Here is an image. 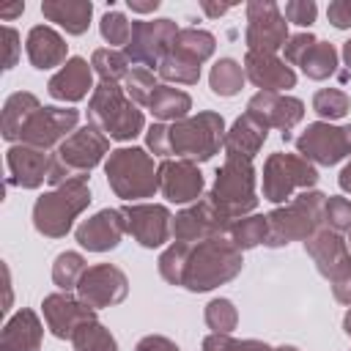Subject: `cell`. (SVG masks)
<instances>
[{
  "label": "cell",
  "mask_w": 351,
  "mask_h": 351,
  "mask_svg": "<svg viewBox=\"0 0 351 351\" xmlns=\"http://www.w3.org/2000/svg\"><path fill=\"white\" fill-rule=\"evenodd\" d=\"M318 184V170L299 154L274 151L263 162V197L269 203H288L296 192H307Z\"/></svg>",
  "instance_id": "cell-10"
},
{
  "label": "cell",
  "mask_w": 351,
  "mask_h": 351,
  "mask_svg": "<svg viewBox=\"0 0 351 351\" xmlns=\"http://www.w3.org/2000/svg\"><path fill=\"white\" fill-rule=\"evenodd\" d=\"M151 115L156 121H184L189 118V110H192V96L181 88H170V85H159L151 96V104H148Z\"/></svg>",
  "instance_id": "cell-30"
},
{
  "label": "cell",
  "mask_w": 351,
  "mask_h": 351,
  "mask_svg": "<svg viewBox=\"0 0 351 351\" xmlns=\"http://www.w3.org/2000/svg\"><path fill=\"white\" fill-rule=\"evenodd\" d=\"M85 271H88L85 258H82L80 252L66 250V252H60V255L55 258V263H52V282H55L60 291H71V288L80 285V280H82Z\"/></svg>",
  "instance_id": "cell-38"
},
{
  "label": "cell",
  "mask_w": 351,
  "mask_h": 351,
  "mask_svg": "<svg viewBox=\"0 0 351 351\" xmlns=\"http://www.w3.org/2000/svg\"><path fill=\"white\" fill-rule=\"evenodd\" d=\"M36 110H41V101L36 99V93H30V90L11 93L5 99V104H3V126H0L3 140L16 143L19 134H22V129H25V123L33 118Z\"/></svg>",
  "instance_id": "cell-29"
},
{
  "label": "cell",
  "mask_w": 351,
  "mask_h": 351,
  "mask_svg": "<svg viewBox=\"0 0 351 351\" xmlns=\"http://www.w3.org/2000/svg\"><path fill=\"white\" fill-rule=\"evenodd\" d=\"M293 145L296 154L304 156L307 162L332 167L346 156H351V123L346 126H335L326 121L307 123V129L293 140Z\"/></svg>",
  "instance_id": "cell-12"
},
{
  "label": "cell",
  "mask_w": 351,
  "mask_h": 351,
  "mask_svg": "<svg viewBox=\"0 0 351 351\" xmlns=\"http://www.w3.org/2000/svg\"><path fill=\"white\" fill-rule=\"evenodd\" d=\"M236 351H274L271 346H266L263 340H239Z\"/></svg>",
  "instance_id": "cell-53"
},
{
  "label": "cell",
  "mask_w": 351,
  "mask_h": 351,
  "mask_svg": "<svg viewBox=\"0 0 351 351\" xmlns=\"http://www.w3.org/2000/svg\"><path fill=\"white\" fill-rule=\"evenodd\" d=\"M255 167L252 159L244 156H225L222 167L214 176V186L206 195V200L228 219H241L255 211L258 192H255Z\"/></svg>",
  "instance_id": "cell-5"
},
{
  "label": "cell",
  "mask_w": 351,
  "mask_h": 351,
  "mask_svg": "<svg viewBox=\"0 0 351 351\" xmlns=\"http://www.w3.org/2000/svg\"><path fill=\"white\" fill-rule=\"evenodd\" d=\"M88 123L110 140H134L145 132L143 110L126 96L118 82H99L88 99Z\"/></svg>",
  "instance_id": "cell-3"
},
{
  "label": "cell",
  "mask_w": 351,
  "mask_h": 351,
  "mask_svg": "<svg viewBox=\"0 0 351 351\" xmlns=\"http://www.w3.org/2000/svg\"><path fill=\"white\" fill-rule=\"evenodd\" d=\"M126 5H129L134 14H151V11H156L162 3H159V0H126Z\"/></svg>",
  "instance_id": "cell-51"
},
{
  "label": "cell",
  "mask_w": 351,
  "mask_h": 351,
  "mask_svg": "<svg viewBox=\"0 0 351 351\" xmlns=\"http://www.w3.org/2000/svg\"><path fill=\"white\" fill-rule=\"evenodd\" d=\"M274 351H299L296 346H280V348H274Z\"/></svg>",
  "instance_id": "cell-59"
},
{
  "label": "cell",
  "mask_w": 351,
  "mask_h": 351,
  "mask_svg": "<svg viewBox=\"0 0 351 351\" xmlns=\"http://www.w3.org/2000/svg\"><path fill=\"white\" fill-rule=\"evenodd\" d=\"M304 252L313 258L321 277L329 280L335 299L340 304H351V250H348V241L340 233L321 228L318 233H313L304 241Z\"/></svg>",
  "instance_id": "cell-9"
},
{
  "label": "cell",
  "mask_w": 351,
  "mask_h": 351,
  "mask_svg": "<svg viewBox=\"0 0 351 351\" xmlns=\"http://www.w3.org/2000/svg\"><path fill=\"white\" fill-rule=\"evenodd\" d=\"M25 52H27V60H30L33 69L47 71V69H55V66H63L66 63L69 44H66V38L55 27H49V25H33L27 30Z\"/></svg>",
  "instance_id": "cell-25"
},
{
  "label": "cell",
  "mask_w": 351,
  "mask_h": 351,
  "mask_svg": "<svg viewBox=\"0 0 351 351\" xmlns=\"http://www.w3.org/2000/svg\"><path fill=\"white\" fill-rule=\"evenodd\" d=\"M247 74H244V66L233 58H219L214 66H211V74H208V85L217 96L222 99H230L241 90Z\"/></svg>",
  "instance_id": "cell-33"
},
{
  "label": "cell",
  "mask_w": 351,
  "mask_h": 351,
  "mask_svg": "<svg viewBox=\"0 0 351 351\" xmlns=\"http://www.w3.org/2000/svg\"><path fill=\"white\" fill-rule=\"evenodd\" d=\"M156 74L165 80V82H176V85H195L200 80V63L178 55V52H167V58L159 63Z\"/></svg>",
  "instance_id": "cell-37"
},
{
  "label": "cell",
  "mask_w": 351,
  "mask_h": 351,
  "mask_svg": "<svg viewBox=\"0 0 351 351\" xmlns=\"http://www.w3.org/2000/svg\"><path fill=\"white\" fill-rule=\"evenodd\" d=\"M217 49V38L208 33V30H200V27H181L176 41H173V52L195 60V63H206Z\"/></svg>",
  "instance_id": "cell-32"
},
{
  "label": "cell",
  "mask_w": 351,
  "mask_h": 351,
  "mask_svg": "<svg viewBox=\"0 0 351 351\" xmlns=\"http://www.w3.org/2000/svg\"><path fill=\"white\" fill-rule=\"evenodd\" d=\"M74 351H118V343L112 337V332L101 324V321H88L82 324L74 337H71Z\"/></svg>",
  "instance_id": "cell-36"
},
{
  "label": "cell",
  "mask_w": 351,
  "mask_h": 351,
  "mask_svg": "<svg viewBox=\"0 0 351 351\" xmlns=\"http://www.w3.org/2000/svg\"><path fill=\"white\" fill-rule=\"evenodd\" d=\"M123 233H126L123 211L121 208H101L77 225L74 239L88 252H110L121 244Z\"/></svg>",
  "instance_id": "cell-21"
},
{
  "label": "cell",
  "mask_w": 351,
  "mask_h": 351,
  "mask_svg": "<svg viewBox=\"0 0 351 351\" xmlns=\"http://www.w3.org/2000/svg\"><path fill=\"white\" fill-rule=\"evenodd\" d=\"M288 19L271 0H250L247 3V52H269L277 55L288 44Z\"/></svg>",
  "instance_id": "cell-13"
},
{
  "label": "cell",
  "mask_w": 351,
  "mask_h": 351,
  "mask_svg": "<svg viewBox=\"0 0 351 351\" xmlns=\"http://www.w3.org/2000/svg\"><path fill=\"white\" fill-rule=\"evenodd\" d=\"M186 252H189V244H186V241H173V244L159 255L156 266H159V274H162L165 282L181 285V271H184Z\"/></svg>",
  "instance_id": "cell-42"
},
{
  "label": "cell",
  "mask_w": 351,
  "mask_h": 351,
  "mask_svg": "<svg viewBox=\"0 0 351 351\" xmlns=\"http://www.w3.org/2000/svg\"><path fill=\"white\" fill-rule=\"evenodd\" d=\"M244 74L255 88H261L266 93H280V90H288L296 85V71L285 60H280L277 55H269V52H247Z\"/></svg>",
  "instance_id": "cell-24"
},
{
  "label": "cell",
  "mask_w": 351,
  "mask_h": 351,
  "mask_svg": "<svg viewBox=\"0 0 351 351\" xmlns=\"http://www.w3.org/2000/svg\"><path fill=\"white\" fill-rule=\"evenodd\" d=\"M348 110H351V99H348V93L340 90V88H321V90H315V96H313V112H315L318 118H324L326 123L343 118Z\"/></svg>",
  "instance_id": "cell-39"
},
{
  "label": "cell",
  "mask_w": 351,
  "mask_h": 351,
  "mask_svg": "<svg viewBox=\"0 0 351 351\" xmlns=\"http://www.w3.org/2000/svg\"><path fill=\"white\" fill-rule=\"evenodd\" d=\"M299 69L304 71V77H310V80H315V82L329 80V77L337 71V49H335V44H329V41H315V44L307 49V55L302 58Z\"/></svg>",
  "instance_id": "cell-34"
},
{
  "label": "cell",
  "mask_w": 351,
  "mask_h": 351,
  "mask_svg": "<svg viewBox=\"0 0 351 351\" xmlns=\"http://www.w3.org/2000/svg\"><path fill=\"white\" fill-rule=\"evenodd\" d=\"M156 88H159V82H156L154 71H148V69H143V66H132V71H129L126 80H123L126 96H129L134 104H143V107L151 104V96H154Z\"/></svg>",
  "instance_id": "cell-40"
},
{
  "label": "cell",
  "mask_w": 351,
  "mask_h": 351,
  "mask_svg": "<svg viewBox=\"0 0 351 351\" xmlns=\"http://www.w3.org/2000/svg\"><path fill=\"white\" fill-rule=\"evenodd\" d=\"M3 274H5V307H3V313H8L11 310V271H8V266H3Z\"/></svg>",
  "instance_id": "cell-56"
},
{
  "label": "cell",
  "mask_w": 351,
  "mask_h": 351,
  "mask_svg": "<svg viewBox=\"0 0 351 351\" xmlns=\"http://www.w3.org/2000/svg\"><path fill=\"white\" fill-rule=\"evenodd\" d=\"M126 293H129V277L115 263L88 266V271L82 274V280L77 285V296L93 310L121 304L126 299Z\"/></svg>",
  "instance_id": "cell-15"
},
{
  "label": "cell",
  "mask_w": 351,
  "mask_h": 351,
  "mask_svg": "<svg viewBox=\"0 0 351 351\" xmlns=\"http://www.w3.org/2000/svg\"><path fill=\"white\" fill-rule=\"evenodd\" d=\"M88 90L93 93V66L80 55L69 58L47 82V93L55 101H69V104L82 101Z\"/></svg>",
  "instance_id": "cell-23"
},
{
  "label": "cell",
  "mask_w": 351,
  "mask_h": 351,
  "mask_svg": "<svg viewBox=\"0 0 351 351\" xmlns=\"http://www.w3.org/2000/svg\"><path fill=\"white\" fill-rule=\"evenodd\" d=\"M318 38L307 30V33H296V36H291L288 38V44H285V60L291 63V66H299L302 63V58L307 55V49L315 44Z\"/></svg>",
  "instance_id": "cell-46"
},
{
  "label": "cell",
  "mask_w": 351,
  "mask_h": 351,
  "mask_svg": "<svg viewBox=\"0 0 351 351\" xmlns=\"http://www.w3.org/2000/svg\"><path fill=\"white\" fill-rule=\"evenodd\" d=\"M228 225L230 222L203 197V200L186 206L184 211H178L173 217V239L176 241H186V244H197V241L222 236Z\"/></svg>",
  "instance_id": "cell-19"
},
{
  "label": "cell",
  "mask_w": 351,
  "mask_h": 351,
  "mask_svg": "<svg viewBox=\"0 0 351 351\" xmlns=\"http://www.w3.org/2000/svg\"><path fill=\"white\" fill-rule=\"evenodd\" d=\"M324 208H326V195L318 189L299 192L285 206H277L274 211L266 214L269 219L266 247L277 250L291 241H307L313 233L324 228Z\"/></svg>",
  "instance_id": "cell-4"
},
{
  "label": "cell",
  "mask_w": 351,
  "mask_h": 351,
  "mask_svg": "<svg viewBox=\"0 0 351 351\" xmlns=\"http://www.w3.org/2000/svg\"><path fill=\"white\" fill-rule=\"evenodd\" d=\"M99 33L110 47H126L132 38V22L121 11H107L99 22Z\"/></svg>",
  "instance_id": "cell-44"
},
{
  "label": "cell",
  "mask_w": 351,
  "mask_h": 351,
  "mask_svg": "<svg viewBox=\"0 0 351 351\" xmlns=\"http://www.w3.org/2000/svg\"><path fill=\"white\" fill-rule=\"evenodd\" d=\"M326 19H329L337 30L351 27V0H332V3L326 5Z\"/></svg>",
  "instance_id": "cell-47"
},
{
  "label": "cell",
  "mask_w": 351,
  "mask_h": 351,
  "mask_svg": "<svg viewBox=\"0 0 351 351\" xmlns=\"http://www.w3.org/2000/svg\"><path fill=\"white\" fill-rule=\"evenodd\" d=\"M90 66H93V71L99 74V82H123L126 74L132 71V69H129L132 63L126 60V55L118 52V49H112V47H99V49H93Z\"/></svg>",
  "instance_id": "cell-35"
},
{
  "label": "cell",
  "mask_w": 351,
  "mask_h": 351,
  "mask_svg": "<svg viewBox=\"0 0 351 351\" xmlns=\"http://www.w3.org/2000/svg\"><path fill=\"white\" fill-rule=\"evenodd\" d=\"M225 118L214 110H203L170 126L154 123L145 129V145L154 156L162 159H186V162H208L219 145H225Z\"/></svg>",
  "instance_id": "cell-1"
},
{
  "label": "cell",
  "mask_w": 351,
  "mask_h": 351,
  "mask_svg": "<svg viewBox=\"0 0 351 351\" xmlns=\"http://www.w3.org/2000/svg\"><path fill=\"white\" fill-rule=\"evenodd\" d=\"M200 8H203L208 16H222V14H228L233 5H230V3H219V5H217V3H208V0H203V3H200Z\"/></svg>",
  "instance_id": "cell-52"
},
{
  "label": "cell",
  "mask_w": 351,
  "mask_h": 351,
  "mask_svg": "<svg viewBox=\"0 0 351 351\" xmlns=\"http://www.w3.org/2000/svg\"><path fill=\"white\" fill-rule=\"evenodd\" d=\"M22 11H25V3H16V5L3 8V11H0V16H3V19H14V16H19Z\"/></svg>",
  "instance_id": "cell-55"
},
{
  "label": "cell",
  "mask_w": 351,
  "mask_h": 351,
  "mask_svg": "<svg viewBox=\"0 0 351 351\" xmlns=\"http://www.w3.org/2000/svg\"><path fill=\"white\" fill-rule=\"evenodd\" d=\"M244 266L241 250H236L225 236H214L197 244H189L184 271H181V288L192 293L211 291L217 285L230 282Z\"/></svg>",
  "instance_id": "cell-2"
},
{
  "label": "cell",
  "mask_w": 351,
  "mask_h": 351,
  "mask_svg": "<svg viewBox=\"0 0 351 351\" xmlns=\"http://www.w3.org/2000/svg\"><path fill=\"white\" fill-rule=\"evenodd\" d=\"M41 313H44L47 329H49L58 340H71L74 332H77L82 324L96 321V310L88 307L80 296H71V291H58V293L44 296Z\"/></svg>",
  "instance_id": "cell-17"
},
{
  "label": "cell",
  "mask_w": 351,
  "mask_h": 351,
  "mask_svg": "<svg viewBox=\"0 0 351 351\" xmlns=\"http://www.w3.org/2000/svg\"><path fill=\"white\" fill-rule=\"evenodd\" d=\"M5 165H8V184H14L19 189H38L49 178L52 156H49V151H41V148H33L25 143H14L5 151Z\"/></svg>",
  "instance_id": "cell-22"
},
{
  "label": "cell",
  "mask_w": 351,
  "mask_h": 351,
  "mask_svg": "<svg viewBox=\"0 0 351 351\" xmlns=\"http://www.w3.org/2000/svg\"><path fill=\"white\" fill-rule=\"evenodd\" d=\"M343 332L351 337V304H348V310H346V315H343Z\"/></svg>",
  "instance_id": "cell-57"
},
{
  "label": "cell",
  "mask_w": 351,
  "mask_h": 351,
  "mask_svg": "<svg viewBox=\"0 0 351 351\" xmlns=\"http://www.w3.org/2000/svg\"><path fill=\"white\" fill-rule=\"evenodd\" d=\"M3 44H5V60H3V69H14L16 66V58H19V33L14 27H3Z\"/></svg>",
  "instance_id": "cell-48"
},
{
  "label": "cell",
  "mask_w": 351,
  "mask_h": 351,
  "mask_svg": "<svg viewBox=\"0 0 351 351\" xmlns=\"http://www.w3.org/2000/svg\"><path fill=\"white\" fill-rule=\"evenodd\" d=\"M239 340H233L230 335H219V332H211L203 337V351H236Z\"/></svg>",
  "instance_id": "cell-50"
},
{
  "label": "cell",
  "mask_w": 351,
  "mask_h": 351,
  "mask_svg": "<svg viewBox=\"0 0 351 351\" xmlns=\"http://www.w3.org/2000/svg\"><path fill=\"white\" fill-rule=\"evenodd\" d=\"M348 250H351V233H348Z\"/></svg>",
  "instance_id": "cell-60"
},
{
  "label": "cell",
  "mask_w": 351,
  "mask_h": 351,
  "mask_svg": "<svg viewBox=\"0 0 351 351\" xmlns=\"http://www.w3.org/2000/svg\"><path fill=\"white\" fill-rule=\"evenodd\" d=\"M77 123H80V110L74 107H41L25 123L19 143L49 151L60 145L66 137H71L77 132Z\"/></svg>",
  "instance_id": "cell-14"
},
{
  "label": "cell",
  "mask_w": 351,
  "mask_h": 351,
  "mask_svg": "<svg viewBox=\"0 0 351 351\" xmlns=\"http://www.w3.org/2000/svg\"><path fill=\"white\" fill-rule=\"evenodd\" d=\"M121 211L126 219V233H132V239L145 250L162 247L173 236V214L167 211V206L126 203Z\"/></svg>",
  "instance_id": "cell-16"
},
{
  "label": "cell",
  "mask_w": 351,
  "mask_h": 351,
  "mask_svg": "<svg viewBox=\"0 0 351 351\" xmlns=\"http://www.w3.org/2000/svg\"><path fill=\"white\" fill-rule=\"evenodd\" d=\"M343 60H346V66L351 69V38L343 44Z\"/></svg>",
  "instance_id": "cell-58"
},
{
  "label": "cell",
  "mask_w": 351,
  "mask_h": 351,
  "mask_svg": "<svg viewBox=\"0 0 351 351\" xmlns=\"http://www.w3.org/2000/svg\"><path fill=\"white\" fill-rule=\"evenodd\" d=\"M41 337L44 326L36 310L22 307L5 321L0 335V351H41Z\"/></svg>",
  "instance_id": "cell-27"
},
{
  "label": "cell",
  "mask_w": 351,
  "mask_h": 351,
  "mask_svg": "<svg viewBox=\"0 0 351 351\" xmlns=\"http://www.w3.org/2000/svg\"><path fill=\"white\" fill-rule=\"evenodd\" d=\"M90 189L85 178L66 181L63 186H55L44 192L33 203V228L47 239H63L74 219L90 206Z\"/></svg>",
  "instance_id": "cell-8"
},
{
  "label": "cell",
  "mask_w": 351,
  "mask_h": 351,
  "mask_svg": "<svg viewBox=\"0 0 351 351\" xmlns=\"http://www.w3.org/2000/svg\"><path fill=\"white\" fill-rule=\"evenodd\" d=\"M324 228L348 236L351 233V200L340 197V195H329L326 197V208H324Z\"/></svg>",
  "instance_id": "cell-43"
},
{
  "label": "cell",
  "mask_w": 351,
  "mask_h": 351,
  "mask_svg": "<svg viewBox=\"0 0 351 351\" xmlns=\"http://www.w3.org/2000/svg\"><path fill=\"white\" fill-rule=\"evenodd\" d=\"M236 250H252L258 244H266L269 239V219L263 214H247L241 219H233L222 233Z\"/></svg>",
  "instance_id": "cell-31"
},
{
  "label": "cell",
  "mask_w": 351,
  "mask_h": 351,
  "mask_svg": "<svg viewBox=\"0 0 351 351\" xmlns=\"http://www.w3.org/2000/svg\"><path fill=\"white\" fill-rule=\"evenodd\" d=\"M178 36V27L173 19L159 16V19H137L132 22V38L121 49L132 66L143 69H159V63L167 58L173 49V41Z\"/></svg>",
  "instance_id": "cell-11"
},
{
  "label": "cell",
  "mask_w": 351,
  "mask_h": 351,
  "mask_svg": "<svg viewBox=\"0 0 351 351\" xmlns=\"http://www.w3.org/2000/svg\"><path fill=\"white\" fill-rule=\"evenodd\" d=\"M247 112L258 115L269 129H280L282 140H291V129L304 118V101L288 93H266L258 90L247 101Z\"/></svg>",
  "instance_id": "cell-20"
},
{
  "label": "cell",
  "mask_w": 351,
  "mask_h": 351,
  "mask_svg": "<svg viewBox=\"0 0 351 351\" xmlns=\"http://www.w3.org/2000/svg\"><path fill=\"white\" fill-rule=\"evenodd\" d=\"M41 14L49 22L60 25L69 36H82L90 25L93 3H88V0H44Z\"/></svg>",
  "instance_id": "cell-28"
},
{
  "label": "cell",
  "mask_w": 351,
  "mask_h": 351,
  "mask_svg": "<svg viewBox=\"0 0 351 351\" xmlns=\"http://www.w3.org/2000/svg\"><path fill=\"white\" fill-rule=\"evenodd\" d=\"M337 184H340V189H343L346 195H351V159L343 165V170H340V176H337Z\"/></svg>",
  "instance_id": "cell-54"
},
{
  "label": "cell",
  "mask_w": 351,
  "mask_h": 351,
  "mask_svg": "<svg viewBox=\"0 0 351 351\" xmlns=\"http://www.w3.org/2000/svg\"><path fill=\"white\" fill-rule=\"evenodd\" d=\"M285 19L299 25V27H310L315 22V14H318V5L313 0H291L285 3Z\"/></svg>",
  "instance_id": "cell-45"
},
{
  "label": "cell",
  "mask_w": 351,
  "mask_h": 351,
  "mask_svg": "<svg viewBox=\"0 0 351 351\" xmlns=\"http://www.w3.org/2000/svg\"><path fill=\"white\" fill-rule=\"evenodd\" d=\"M104 156H110V137L88 123L58 145V151L52 154V167H49L47 181L52 184V189L63 186L66 181H74V178L88 181V173Z\"/></svg>",
  "instance_id": "cell-6"
},
{
  "label": "cell",
  "mask_w": 351,
  "mask_h": 351,
  "mask_svg": "<svg viewBox=\"0 0 351 351\" xmlns=\"http://www.w3.org/2000/svg\"><path fill=\"white\" fill-rule=\"evenodd\" d=\"M134 351H181V348L165 335H145L143 340H137Z\"/></svg>",
  "instance_id": "cell-49"
},
{
  "label": "cell",
  "mask_w": 351,
  "mask_h": 351,
  "mask_svg": "<svg viewBox=\"0 0 351 351\" xmlns=\"http://www.w3.org/2000/svg\"><path fill=\"white\" fill-rule=\"evenodd\" d=\"M156 176H159V192L176 206L197 203L206 186L200 167L186 159H162Z\"/></svg>",
  "instance_id": "cell-18"
},
{
  "label": "cell",
  "mask_w": 351,
  "mask_h": 351,
  "mask_svg": "<svg viewBox=\"0 0 351 351\" xmlns=\"http://www.w3.org/2000/svg\"><path fill=\"white\" fill-rule=\"evenodd\" d=\"M203 318H206V326L219 335H230L239 324V313L230 299H211L203 310Z\"/></svg>",
  "instance_id": "cell-41"
},
{
  "label": "cell",
  "mask_w": 351,
  "mask_h": 351,
  "mask_svg": "<svg viewBox=\"0 0 351 351\" xmlns=\"http://www.w3.org/2000/svg\"><path fill=\"white\" fill-rule=\"evenodd\" d=\"M269 137V126L252 115V112H244L233 121V126L225 132V156H244V159H255V154L263 148Z\"/></svg>",
  "instance_id": "cell-26"
},
{
  "label": "cell",
  "mask_w": 351,
  "mask_h": 351,
  "mask_svg": "<svg viewBox=\"0 0 351 351\" xmlns=\"http://www.w3.org/2000/svg\"><path fill=\"white\" fill-rule=\"evenodd\" d=\"M104 176H107L110 189L126 203L154 197V192L159 189V176H156L154 159L140 145L110 151V156L104 159Z\"/></svg>",
  "instance_id": "cell-7"
}]
</instances>
